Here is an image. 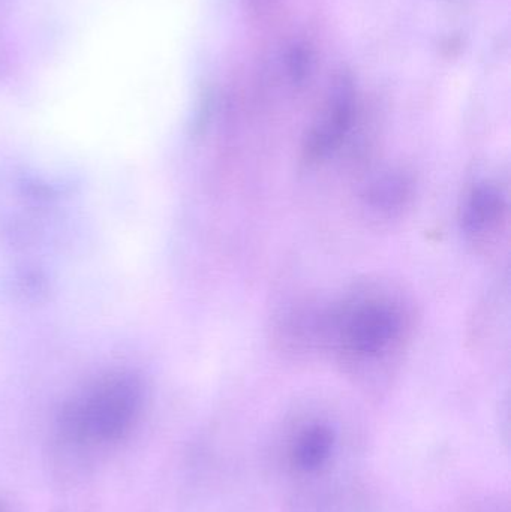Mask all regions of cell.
<instances>
[{
  "instance_id": "6da1fadb",
  "label": "cell",
  "mask_w": 511,
  "mask_h": 512,
  "mask_svg": "<svg viewBox=\"0 0 511 512\" xmlns=\"http://www.w3.org/2000/svg\"><path fill=\"white\" fill-rule=\"evenodd\" d=\"M410 327L401 301L384 294L357 295L318 322V331L353 364L380 363L399 351Z\"/></svg>"
},
{
  "instance_id": "277c9868",
  "label": "cell",
  "mask_w": 511,
  "mask_h": 512,
  "mask_svg": "<svg viewBox=\"0 0 511 512\" xmlns=\"http://www.w3.org/2000/svg\"><path fill=\"white\" fill-rule=\"evenodd\" d=\"M509 213V201L500 186L479 182L470 189L461 209L462 230L476 242L485 240L503 227Z\"/></svg>"
},
{
  "instance_id": "8992f818",
  "label": "cell",
  "mask_w": 511,
  "mask_h": 512,
  "mask_svg": "<svg viewBox=\"0 0 511 512\" xmlns=\"http://www.w3.org/2000/svg\"><path fill=\"white\" fill-rule=\"evenodd\" d=\"M335 441V432L326 424L306 427L294 442V465L302 471H317L332 456Z\"/></svg>"
},
{
  "instance_id": "3957f363",
  "label": "cell",
  "mask_w": 511,
  "mask_h": 512,
  "mask_svg": "<svg viewBox=\"0 0 511 512\" xmlns=\"http://www.w3.org/2000/svg\"><path fill=\"white\" fill-rule=\"evenodd\" d=\"M356 111L353 80L348 75H341L303 138V161L318 164L339 150L353 129Z\"/></svg>"
},
{
  "instance_id": "5b68a950",
  "label": "cell",
  "mask_w": 511,
  "mask_h": 512,
  "mask_svg": "<svg viewBox=\"0 0 511 512\" xmlns=\"http://www.w3.org/2000/svg\"><path fill=\"white\" fill-rule=\"evenodd\" d=\"M363 204L381 218L401 215L414 198V180L402 170L387 171L375 177L363 192Z\"/></svg>"
},
{
  "instance_id": "7a4b0ae2",
  "label": "cell",
  "mask_w": 511,
  "mask_h": 512,
  "mask_svg": "<svg viewBox=\"0 0 511 512\" xmlns=\"http://www.w3.org/2000/svg\"><path fill=\"white\" fill-rule=\"evenodd\" d=\"M141 406V388L131 376H108L66 409L63 427L74 441L110 442L128 432Z\"/></svg>"
},
{
  "instance_id": "52a82bcc",
  "label": "cell",
  "mask_w": 511,
  "mask_h": 512,
  "mask_svg": "<svg viewBox=\"0 0 511 512\" xmlns=\"http://www.w3.org/2000/svg\"><path fill=\"white\" fill-rule=\"evenodd\" d=\"M309 54L305 48L297 47L288 56V71L294 81H302L308 74Z\"/></svg>"
}]
</instances>
